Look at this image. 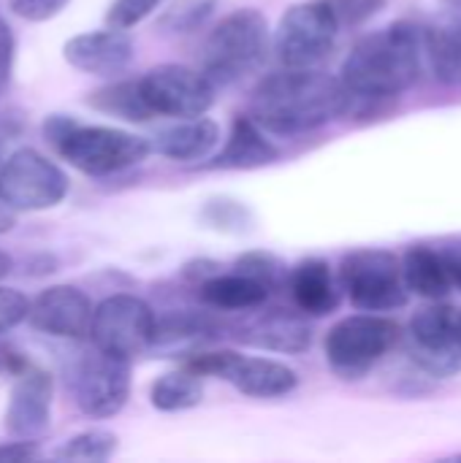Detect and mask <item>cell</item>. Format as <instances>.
I'll return each mask as SVG.
<instances>
[{
	"label": "cell",
	"mask_w": 461,
	"mask_h": 463,
	"mask_svg": "<svg viewBox=\"0 0 461 463\" xmlns=\"http://www.w3.org/2000/svg\"><path fill=\"white\" fill-rule=\"evenodd\" d=\"M340 30L323 0L296 3L272 33V52L283 68H321L331 57Z\"/></svg>",
	"instance_id": "obj_9"
},
{
	"label": "cell",
	"mask_w": 461,
	"mask_h": 463,
	"mask_svg": "<svg viewBox=\"0 0 461 463\" xmlns=\"http://www.w3.org/2000/svg\"><path fill=\"white\" fill-rule=\"evenodd\" d=\"M14 52H16V41L14 33L8 27V22L0 16V95L11 81V71H14Z\"/></svg>",
	"instance_id": "obj_33"
},
{
	"label": "cell",
	"mask_w": 461,
	"mask_h": 463,
	"mask_svg": "<svg viewBox=\"0 0 461 463\" xmlns=\"http://www.w3.org/2000/svg\"><path fill=\"white\" fill-rule=\"evenodd\" d=\"M215 8L217 0H171L158 16V30L168 35H190L212 19Z\"/></svg>",
	"instance_id": "obj_26"
},
{
	"label": "cell",
	"mask_w": 461,
	"mask_h": 463,
	"mask_svg": "<svg viewBox=\"0 0 461 463\" xmlns=\"http://www.w3.org/2000/svg\"><path fill=\"white\" fill-rule=\"evenodd\" d=\"M0 372H3V361H0Z\"/></svg>",
	"instance_id": "obj_39"
},
{
	"label": "cell",
	"mask_w": 461,
	"mask_h": 463,
	"mask_svg": "<svg viewBox=\"0 0 461 463\" xmlns=\"http://www.w3.org/2000/svg\"><path fill=\"white\" fill-rule=\"evenodd\" d=\"M239 339L272 350V353H283V355H299L304 350H310L312 345V328L307 323L304 312H261L258 317L247 320L245 326H239Z\"/></svg>",
	"instance_id": "obj_17"
},
{
	"label": "cell",
	"mask_w": 461,
	"mask_h": 463,
	"mask_svg": "<svg viewBox=\"0 0 461 463\" xmlns=\"http://www.w3.org/2000/svg\"><path fill=\"white\" fill-rule=\"evenodd\" d=\"M87 106H92L101 114L125 119V122H149L155 119L144 95H141V84L139 79H122V81H111L101 90H92L87 95Z\"/></svg>",
	"instance_id": "obj_24"
},
{
	"label": "cell",
	"mask_w": 461,
	"mask_h": 463,
	"mask_svg": "<svg viewBox=\"0 0 461 463\" xmlns=\"http://www.w3.org/2000/svg\"><path fill=\"white\" fill-rule=\"evenodd\" d=\"M139 84L152 117L187 119L201 117L215 106L217 87L201 68L166 62L139 76Z\"/></svg>",
	"instance_id": "obj_13"
},
{
	"label": "cell",
	"mask_w": 461,
	"mask_h": 463,
	"mask_svg": "<svg viewBox=\"0 0 461 463\" xmlns=\"http://www.w3.org/2000/svg\"><path fill=\"white\" fill-rule=\"evenodd\" d=\"M193 290H196L198 301L215 312H255L272 296L261 282L239 274L236 269L231 274L217 271L209 279H204L201 285H196Z\"/></svg>",
	"instance_id": "obj_21"
},
{
	"label": "cell",
	"mask_w": 461,
	"mask_h": 463,
	"mask_svg": "<svg viewBox=\"0 0 461 463\" xmlns=\"http://www.w3.org/2000/svg\"><path fill=\"white\" fill-rule=\"evenodd\" d=\"M8 269H11V258L5 252H0V279L8 274Z\"/></svg>",
	"instance_id": "obj_36"
},
{
	"label": "cell",
	"mask_w": 461,
	"mask_h": 463,
	"mask_svg": "<svg viewBox=\"0 0 461 463\" xmlns=\"http://www.w3.org/2000/svg\"><path fill=\"white\" fill-rule=\"evenodd\" d=\"M427 71L429 27L402 19L364 35L340 68L348 90V117L370 119L389 111Z\"/></svg>",
	"instance_id": "obj_1"
},
{
	"label": "cell",
	"mask_w": 461,
	"mask_h": 463,
	"mask_svg": "<svg viewBox=\"0 0 461 463\" xmlns=\"http://www.w3.org/2000/svg\"><path fill=\"white\" fill-rule=\"evenodd\" d=\"M340 288L359 312H397L408 304V282L402 258L391 250H353L342 258Z\"/></svg>",
	"instance_id": "obj_6"
},
{
	"label": "cell",
	"mask_w": 461,
	"mask_h": 463,
	"mask_svg": "<svg viewBox=\"0 0 461 463\" xmlns=\"http://www.w3.org/2000/svg\"><path fill=\"white\" fill-rule=\"evenodd\" d=\"M5 404V431L14 439H38L46 434L54 404V380L41 366L19 361Z\"/></svg>",
	"instance_id": "obj_14"
},
{
	"label": "cell",
	"mask_w": 461,
	"mask_h": 463,
	"mask_svg": "<svg viewBox=\"0 0 461 463\" xmlns=\"http://www.w3.org/2000/svg\"><path fill=\"white\" fill-rule=\"evenodd\" d=\"M402 269H405L408 290L427 298V301H443L454 290L448 269H446L443 250H437V247L413 244L402 255Z\"/></svg>",
	"instance_id": "obj_22"
},
{
	"label": "cell",
	"mask_w": 461,
	"mask_h": 463,
	"mask_svg": "<svg viewBox=\"0 0 461 463\" xmlns=\"http://www.w3.org/2000/svg\"><path fill=\"white\" fill-rule=\"evenodd\" d=\"M204 402V377L179 366L168 374H160L149 385V404L158 412H187Z\"/></svg>",
	"instance_id": "obj_23"
},
{
	"label": "cell",
	"mask_w": 461,
	"mask_h": 463,
	"mask_svg": "<svg viewBox=\"0 0 461 463\" xmlns=\"http://www.w3.org/2000/svg\"><path fill=\"white\" fill-rule=\"evenodd\" d=\"M95 307L76 285H52L30 301L27 323L33 331L54 339H90Z\"/></svg>",
	"instance_id": "obj_15"
},
{
	"label": "cell",
	"mask_w": 461,
	"mask_h": 463,
	"mask_svg": "<svg viewBox=\"0 0 461 463\" xmlns=\"http://www.w3.org/2000/svg\"><path fill=\"white\" fill-rule=\"evenodd\" d=\"M402 339V328L394 317L380 312H361L342 317L326 334L323 353L329 369L340 380L367 377Z\"/></svg>",
	"instance_id": "obj_5"
},
{
	"label": "cell",
	"mask_w": 461,
	"mask_h": 463,
	"mask_svg": "<svg viewBox=\"0 0 461 463\" xmlns=\"http://www.w3.org/2000/svg\"><path fill=\"white\" fill-rule=\"evenodd\" d=\"M234 269L255 282H261L269 293L280 290L283 285H288V271L283 266V260L266 250H253V252H245L236 258Z\"/></svg>",
	"instance_id": "obj_27"
},
{
	"label": "cell",
	"mask_w": 461,
	"mask_h": 463,
	"mask_svg": "<svg viewBox=\"0 0 461 463\" xmlns=\"http://www.w3.org/2000/svg\"><path fill=\"white\" fill-rule=\"evenodd\" d=\"M68 174L38 149H14L0 165V203L8 212H46L68 198Z\"/></svg>",
	"instance_id": "obj_8"
},
{
	"label": "cell",
	"mask_w": 461,
	"mask_h": 463,
	"mask_svg": "<svg viewBox=\"0 0 461 463\" xmlns=\"http://www.w3.org/2000/svg\"><path fill=\"white\" fill-rule=\"evenodd\" d=\"M117 434L109 429H87L73 437H68L57 450L54 458L60 461H109L117 453Z\"/></svg>",
	"instance_id": "obj_25"
},
{
	"label": "cell",
	"mask_w": 461,
	"mask_h": 463,
	"mask_svg": "<svg viewBox=\"0 0 461 463\" xmlns=\"http://www.w3.org/2000/svg\"><path fill=\"white\" fill-rule=\"evenodd\" d=\"M459 331H461V307H459Z\"/></svg>",
	"instance_id": "obj_38"
},
{
	"label": "cell",
	"mask_w": 461,
	"mask_h": 463,
	"mask_svg": "<svg viewBox=\"0 0 461 463\" xmlns=\"http://www.w3.org/2000/svg\"><path fill=\"white\" fill-rule=\"evenodd\" d=\"M269 52V19L258 8H236L209 30L201 49V71L215 87H228L247 73H255Z\"/></svg>",
	"instance_id": "obj_4"
},
{
	"label": "cell",
	"mask_w": 461,
	"mask_h": 463,
	"mask_svg": "<svg viewBox=\"0 0 461 463\" xmlns=\"http://www.w3.org/2000/svg\"><path fill=\"white\" fill-rule=\"evenodd\" d=\"M204 217H206L215 228L236 231V233H239V231L245 228V222H247V212H245V206H239L236 201H226V198L212 201V203L206 206Z\"/></svg>",
	"instance_id": "obj_32"
},
{
	"label": "cell",
	"mask_w": 461,
	"mask_h": 463,
	"mask_svg": "<svg viewBox=\"0 0 461 463\" xmlns=\"http://www.w3.org/2000/svg\"><path fill=\"white\" fill-rule=\"evenodd\" d=\"M71 0H8L14 16L24 22H49L68 8Z\"/></svg>",
	"instance_id": "obj_31"
},
{
	"label": "cell",
	"mask_w": 461,
	"mask_h": 463,
	"mask_svg": "<svg viewBox=\"0 0 461 463\" xmlns=\"http://www.w3.org/2000/svg\"><path fill=\"white\" fill-rule=\"evenodd\" d=\"M443 258H446V269L451 277L454 290H461V244H451V247H440Z\"/></svg>",
	"instance_id": "obj_35"
},
{
	"label": "cell",
	"mask_w": 461,
	"mask_h": 463,
	"mask_svg": "<svg viewBox=\"0 0 461 463\" xmlns=\"http://www.w3.org/2000/svg\"><path fill=\"white\" fill-rule=\"evenodd\" d=\"M334 14L340 27H361L372 16H378L389 0H323Z\"/></svg>",
	"instance_id": "obj_29"
},
{
	"label": "cell",
	"mask_w": 461,
	"mask_h": 463,
	"mask_svg": "<svg viewBox=\"0 0 461 463\" xmlns=\"http://www.w3.org/2000/svg\"><path fill=\"white\" fill-rule=\"evenodd\" d=\"M30 312V298L22 290L0 285V334H8L19 323L27 320Z\"/></svg>",
	"instance_id": "obj_30"
},
{
	"label": "cell",
	"mask_w": 461,
	"mask_h": 463,
	"mask_svg": "<svg viewBox=\"0 0 461 463\" xmlns=\"http://www.w3.org/2000/svg\"><path fill=\"white\" fill-rule=\"evenodd\" d=\"M340 279H334L331 266L321 258H307L288 271L291 301L307 317L331 315L340 307Z\"/></svg>",
	"instance_id": "obj_20"
},
{
	"label": "cell",
	"mask_w": 461,
	"mask_h": 463,
	"mask_svg": "<svg viewBox=\"0 0 461 463\" xmlns=\"http://www.w3.org/2000/svg\"><path fill=\"white\" fill-rule=\"evenodd\" d=\"M456 38H459V49H461V27H459V30H456Z\"/></svg>",
	"instance_id": "obj_37"
},
{
	"label": "cell",
	"mask_w": 461,
	"mask_h": 463,
	"mask_svg": "<svg viewBox=\"0 0 461 463\" xmlns=\"http://www.w3.org/2000/svg\"><path fill=\"white\" fill-rule=\"evenodd\" d=\"M217 144H220V125L206 114H201V117L174 119V125L158 130L152 138V152L174 163H198L206 160Z\"/></svg>",
	"instance_id": "obj_19"
},
{
	"label": "cell",
	"mask_w": 461,
	"mask_h": 463,
	"mask_svg": "<svg viewBox=\"0 0 461 463\" xmlns=\"http://www.w3.org/2000/svg\"><path fill=\"white\" fill-rule=\"evenodd\" d=\"M166 3L168 0H111V5L106 11V24L130 30V27L141 24L144 19H149L155 11H160Z\"/></svg>",
	"instance_id": "obj_28"
},
{
	"label": "cell",
	"mask_w": 461,
	"mask_h": 463,
	"mask_svg": "<svg viewBox=\"0 0 461 463\" xmlns=\"http://www.w3.org/2000/svg\"><path fill=\"white\" fill-rule=\"evenodd\" d=\"M410 358L416 369L432 380H448L461 374L459 307L435 301L416 312L408 328Z\"/></svg>",
	"instance_id": "obj_12"
},
{
	"label": "cell",
	"mask_w": 461,
	"mask_h": 463,
	"mask_svg": "<svg viewBox=\"0 0 461 463\" xmlns=\"http://www.w3.org/2000/svg\"><path fill=\"white\" fill-rule=\"evenodd\" d=\"M277 157H280V146L269 138V130H264L250 114H236L231 122V133L223 149L209 163V168L250 171V168L269 165Z\"/></svg>",
	"instance_id": "obj_18"
},
{
	"label": "cell",
	"mask_w": 461,
	"mask_h": 463,
	"mask_svg": "<svg viewBox=\"0 0 461 463\" xmlns=\"http://www.w3.org/2000/svg\"><path fill=\"white\" fill-rule=\"evenodd\" d=\"M35 456H38V445L33 439H16V442L0 445V458L5 461H30Z\"/></svg>",
	"instance_id": "obj_34"
},
{
	"label": "cell",
	"mask_w": 461,
	"mask_h": 463,
	"mask_svg": "<svg viewBox=\"0 0 461 463\" xmlns=\"http://www.w3.org/2000/svg\"><path fill=\"white\" fill-rule=\"evenodd\" d=\"M136 57V43L128 35V30L120 27H103V30H87L76 33L62 43V60L87 76L114 79Z\"/></svg>",
	"instance_id": "obj_16"
},
{
	"label": "cell",
	"mask_w": 461,
	"mask_h": 463,
	"mask_svg": "<svg viewBox=\"0 0 461 463\" xmlns=\"http://www.w3.org/2000/svg\"><path fill=\"white\" fill-rule=\"evenodd\" d=\"M68 385L79 412L95 420L114 418L130 399V361L92 345L76 358Z\"/></svg>",
	"instance_id": "obj_10"
},
{
	"label": "cell",
	"mask_w": 461,
	"mask_h": 463,
	"mask_svg": "<svg viewBox=\"0 0 461 463\" xmlns=\"http://www.w3.org/2000/svg\"><path fill=\"white\" fill-rule=\"evenodd\" d=\"M49 149L87 176H114L144 163L152 141L111 125H84L71 114H49L41 125Z\"/></svg>",
	"instance_id": "obj_3"
},
{
	"label": "cell",
	"mask_w": 461,
	"mask_h": 463,
	"mask_svg": "<svg viewBox=\"0 0 461 463\" xmlns=\"http://www.w3.org/2000/svg\"><path fill=\"white\" fill-rule=\"evenodd\" d=\"M182 366L204 380H223L250 399H283L299 388V374L288 364L274 358L242 355L236 350H198L190 353Z\"/></svg>",
	"instance_id": "obj_7"
},
{
	"label": "cell",
	"mask_w": 461,
	"mask_h": 463,
	"mask_svg": "<svg viewBox=\"0 0 461 463\" xmlns=\"http://www.w3.org/2000/svg\"><path fill=\"white\" fill-rule=\"evenodd\" d=\"M158 334V315L155 309L130 293H114L95 307L92 326H90V345L120 355V358H139L149 347H155Z\"/></svg>",
	"instance_id": "obj_11"
},
{
	"label": "cell",
	"mask_w": 461,
	"mask_h": 463,
	"mask_svg": "<svg viewBox=\"0 0 461 463\" xmlns=\"http://www.w3.org/2000/svg\"><path fill=\"white\" fill-rule=\"evenodd\" d=\"M250 117L274 136L312 133L348 117V90L321 68H280L253 90Z\"/></svg>",
	"instance_id": "obj_2"
}]
</instances>
